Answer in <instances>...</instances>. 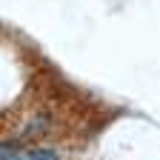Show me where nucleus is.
I'll return each instance as SVG.
<instances>
[{"instance_id":"1","label":"nucleus","mask_w":160,"mask_h":160,"mask_svg":"<svg viewBox=\"0 0 160 160\" xmlns=\"http://www.w3.org/2000/svg\"><path fill=\"white\" fill-rule=\"evenodd\" d=\"M23 160H57V154L52 149H37V152H29Z\"/></svg>"},{"instance_id":"2","label":"nucleus","mask_w":160,"mask_h":160,"mask_svg":"<svg viewBox=\"0 0 160 160\" xmlns=\"http://www.w3.org/2000/svg\"><path fill=\"white\" fill-rule=\"evenodd\" d=\"M12 154H14L12 146H0V160H6V157H12Z\"/></svg>"}]
</instances>
